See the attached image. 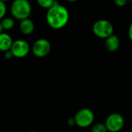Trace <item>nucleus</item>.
Listing matches in <instances>:
<instances>
[{
  "label": "nucleus",
  "mask_w": 132,
  "mask_h": 132,
  "mask_svg": "<svg viewBox=\"0 0 132 132\" xmlns=\"http://www.w3.org/2000/svg\"><path fill=\"white\" fill-rule=\"evenodd\" d=\"M70 14L68 9L56 1L50 9L46 15V22L50 27L54 29H60L67 26L69 22Z\"/></svg>",
  "instance_id": "f257e3e1"
},
{
  "label": "nucleus",
  "mask_w": 132,
  "mask_h": 132,
  "mask_svg": "<svg viewBox=\"0 0 132 132\" xmlns=\"http://www.w3.org/2000/svg\"><path fill=\"white\" fill-rule=\"evenodd\" d=\"M10 12L14 19L21 21L29 18L32 6L29 0H14L11 5Z\"/></svg>",
  "instance_id": "f03ea898"
},
{
  "label": "nucleus",
  "mask_w": 132,
  "mask_h": 132,
  "mask_svg": "<svg viewBox=\"0 0 132 132\" xmlns=\"http://www.w3.org/2000/svg\"><path fill=\"white\" fill-rule=\"evenodd\" d=\"M76 125L80 128H87L93 125L95 120V114L90 108H81L73 116Z\"/></svg>",
  "instance_id": "7ed1b4c3"
},
{
  "label": "nucleus",
  "mask_w": 132,
  "mask_h": 132,
  "mask_svg": "<svg viewBox=\"0 0 132 132\" xmlns=\"http://www.w3.org/2000/svg\"><path fill=\"white\" fill-rule=\"evenodd\" d=\"M114 26L107 19H99L96 21L92 27L94 34L100 39H107L114 34Z\"/></svg>",
  "instance_id": "20e7f679"
},
{
  "label": "nucleus",
  "mask_w": 132,
  "mask_h": 132,
  "mask_svg": "<svg viewBox=\"0 0 132 132\" xmlns=\"http://www.w3.org/2000/svg\"><path fill=\"white\" fill-rule=\"evenodd\" d=\"M104 124L108 131L119 132L123 129L125 125V121L121 114L112 113L107 117Z\"/></svg>",
  "instance_id": "39448f33"
},
{
  "label": "nucleus",
  "mask_w": 132,
  "mask_h": 132,
  "mask_svg": "<svg viewBox=\"0 0 132 132\" xmlns=\"http://www.w3.org/2000/svg\"><path fill=\"white\" fill-rule=\"evenodd\" d=\"M51 50V44L46 39H39L34 42L32 46V52L36 57L43 58L46 56Z\"/></svg>",
  "instance_id": "423d86ee"
},
{
  "label": "nucleus",
  "mask_w": 132,
  "mask_h": 132,
  "mask_svg": "<svg viewBox=\"0 0 132 132\" xmlns=\"http://www.w3.org/2000/svg\"><path fill=\"white\" fill-rule=\"evenodd\" d=\"M30 50L29 43L23 39H17L13 41L10 51L12 52L13 57L23 58L26 56Z\"/></svg>",
  "instance_id": "0eeeda50"
},
{
  "label": "nucleus",
  "mask_w": 132,
  "mask_h": 132,
  "mask_svg": "<svg viewBox=\"0 0 132 132\" xmlns=\"http://www.w3.org/2000/svg\"><path fill=\"white\" fill-rule=\"evenodd\" d=\"M120 39L118 36L112 34L107 39H105V47L109 52H115L120 47Z\"/></svg>",
  "instance_id": "6e6552de"
},
{
  "label": "nucleus",
  "mask_w": 132,
  "mask_h": 132,
  "mask_svg": "<svg viewBox=\"0 0 132 132\" xmlns=\"http://www.w3.org/2000/svg\"><path fill=\"white\" fill-rule=\"evenodd\" d=\"M12 43L13 40L9 34L5 32L0 33V51L5 53L10 50Z\"/></svg>",
  "instance_id": "1a4fd4ad"
},
{
  "label": "nucleus",
  "mask_w": 132,
  "mask_h": 132,
  "mask_svg": "<svg viewBox=\"0 0 132 132\" xmlns=\"http://www.w3.org/2000/svg\"><path fill=\"white\" fill-rule=\"evenodd\" d=\"M19 29L22 34L30 35L33 32L35 29L34 22L29 18L21 20L20 24H19Z\"/></svg>",
  "instance_id": "9d476101"
},
{
  "label": "nucleus",
  "mask_w": 132,
  "mask_h": 132,
  "mask_svg": "<svg viewBox=\"0 0 132 132\" xmlns=\"http://www.w3.org/2000/svg\"><path fill=\"white\" fill-rule=\"evenodd\" d=\"M1 24L2 26L3 29L5 30H9L11 29H12L15 26V21L11 17H6V18H3L1 21Z\"/></svg>",
  "instance_id": "9b49d317"
},
{
  "label": "nucleus",
  "mask_w": 132,
  "mask_h": 132,
  "mask_svg": "<svg viewBox=\"0 0 132 132\" xmlns=\"http://www.w3.org/2000/svg\"><path fill=\"white\" fill-rule=\"evenodd\" d=\"M91 132H108L104 123H97L92 125Z\"/></svg>",
  "instance_id": "f8f14e48"
},
{
  "label": "nucleus",
  "mask_w": 132,
  "mask_h": 132,
  "mask_svg": "<svg viewBox=\"0 0 132 132\" xmlns=\"http://www.w3.org/2000/svg\"><path fill=\"white\" fill-rule=\"evenodd\" d=\"M38 5L43 8V9H50L51 6H53V5L55 3V0H36Z\"/></svg>",
  "instance_id": "ddd939ff"
},
{
  "label": "nucleus",
  "mask_w": 132,
  "mask_h": 132,
  "mask_svg": "<svg viewBox=\"0 0 132 132\" xmlns=\"http://www.w3.org/2000/svg\"><path fill=\"white\" fill-rule=\"evenodd\" d=\"M6 5H5V2H2L0 0V19H2L6 13Z\"/></svg>",
  "instance_id": "4468645a"
},
{
  "label": "nucleus",
  "mask_w": 132,
  "mask_h": 132,
  "mask_svg": "<svg viewBox=\"0 0 132 132\" xmlns=\"http://www.w3.org/2000/svg\"><path fill=\"white\" fill-rule=\"evenodd\" d=\"M114 2L118 7H123L127 4L128 0H114Z\"/></svg>",
  "instance_id": "2eb2a0df"
},
{
  "label": "nucleus",
  "mask_w": 132,
  "mask_h": 132,
  "mask_svg": "<svg viewBox=\"0 0 132 132\" xmlns=\"http://www.w3.org/2000/svg\"><path fill=\"white\" fill-rule=\"evenodd\" d=\"M4 56H5V59L9 60V59H12V58L13 57V55H12V52H11L10 50H8V51L5 52Z\"/></svg>",
  "instance_id": "dca6fc26"
},
{
  "label": "nucleus",
  "mask_w": 132,
  "mask_h": 132,
  "mask_svg": "<svg viewBox=\"0 0 132 132\" xmlns=\"http://www.w3.org/2000/svg\"><path fill=\"white\" fill-rule=\"evenodd\" d=\"M67 123H68V125H69L70 126H74V125H76L75 120H74V118H73V117L69 118L68 121H67Z\"/></svg>",
  "instance_id": "f3484780"
},
{
  "label": "nucleus",
  "mask_w": 132,
  "mask_h": 132,
  "mask_svg": "<svg viewBox=\"0 0 132 132\" xmlns=\"http://www.w3.org/2000/svg\"><path fill=\"white\" fill-rule=\"evenodd\" d=\"M128 37L132 41V22L131 23L129 28H128Z\"/></svg>",
  "instance_id": "a211bd4d"
},
{
  "label": "nucleus",
  "mask_w": 132,
  "mask_h": 132,
  "mask_svg": "<svg viewBox=\"0 0 132 132\" xmlns=\"http://www.w3.org/2000/svg\"><path fill=\"white\" fill-rule=\"evenodd\" d=\"M2 30H3V29H2V24H1V21H0V33L2 32Z\"/></svg>",
  "instance_id": "6ab92c4d"
},
{
  "label": "nucleus",
  "mask_w": 132,
  "mask_h": 132,
  "mask_svg": "<svg viewBox=\"0 0 132 132\" xmlns=\"http://www.w3.org/2000/svg\"><path fill=\"white\" fill-rule=\"evenodd\" d=\"M67 2H77V0H67Z\"/></svg>",
  "instance_id": "aec40b11"
},
{
  "label": "nucleus",
  "mask_w": 132,
  "mask_h": 132,
  "mask_svg": "<svg viewBox=\"0 0 132 132\" xmlns=\"http://www.w3.org/2000/svg\"><path fill=\"white\" fill-rule=\"evenodd\" d=\"M1 1H2V2H8L9 0H1Z\"/></svg>",
  "instance_id": "412c9836"
},
{
  "label": "nucleus",
  "mask_w": 132,
  "mask_h": 132,
  "mask_svg": "<svg viewBox=\"0 0 132 132\" xmlns=\"http://www.w3.org/2000/svg\"><path fill=\"white\" fill-rule=\"evenodd\" d=\"M28 132H36V131H28Z\"/></svg>",
  "instance_id": "4be33fe9"
},
{
  "label": "nucleus",
  "mask_w": 132,
  "mask_h": 132,
  "mask_svg": "<svg viewBox=\"0 0 132 132\" xmlns=\"http://www.w3.org/2000/svg\"><path fill=\"white\" fill-rule=\"evenodd\" d=\"M131 132H132V128H131Z\"/></svg>",
  "instance_id": "5701e85b"
}]
</instances>
